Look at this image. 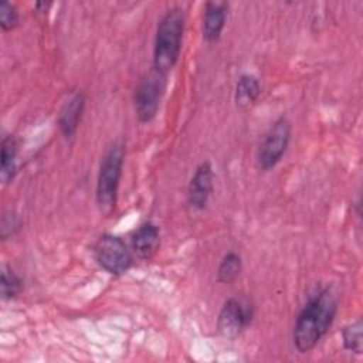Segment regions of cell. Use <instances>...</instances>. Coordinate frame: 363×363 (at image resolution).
<instances>
[{
	"label": "cell",
	"instance_id": "6da1fadb",
	"mask_svg": "<svg viewBox=\"0 0 363 363\" xmlns=\"http://www.w3.org/2000/svg\"><path fill=\"white\" fill-rule=\"evenodd\" d=\"M337 301L329 288L316 292L301 309L294 325V345L298 352H311L335 320Z\"/></svg>",
	"mask_w": 363,
	"mask_h": 363
},
{
	"label": "cell",
	"instance_id": "7a4b0ae2",
	"mask_svg": "<svg viewBox=\"0 0 363 363\" xmlns=\"http://www.w3.org/2000/svg\"><path fill=\"white\" fill-rule=\"evenodd\" d=\"M186 16L182 7H172L160 18L153 45V68L167 75L176 65L184 33Z\"/></svg>",
	"mask_w": 363,
	"mask_h": 363
},
{
	"label": "cell",
	"instance_id": "3957f363",
	"mask_svg": "<svg viewBox=\"0 0 363 363\" xmlns=\"http://www.w3.org/2000/svg\"><path fill=\"white\" fill-rule=\"evenodd\" d=\"M125 147L121 140L113 142L104 153L96 179V206L102 216L113 213L118 200L119 180L122 174Z\"/></svg>",
	"mask_w": 363,
	"mask_h": 363
},
{
	"label": "cell",
	"instance_id": "277c9868",
	"mask_svg": "<svg viewBox=\"0 0 363 363\" xmlns=\"http://www.w3.org/2000/svg\"><path fill=\"white\" fill-rule=\"evenodd\" d=\"M167 75L152 68L138 84L135 91V112L139 122H150L160 106L166 89Z\"/></svg>",
	"mask_w": 363,
	"mask_h": 363
},
{
	"label": "cell",
	"instance_id": "5b68a950",
	"mask_svg": "<svg viewBox=\"0 0 363 363\" xmlns=\"http://www.w3.org/2000/svg\"><path fill=\"white\" fill-rule=\"evenodd\" d=\"M94 255L99 267L112 275L126 272L133 261L125 241L112 234H102L96 240L94 245Z\"/></svg>",
	"mask_w": 363,
	"mask_h": 363
},
{
	"label": "cell",
	"instance_id": "8992f818",
	"mask_svg": "<svg viewBox=\"0 0 363 363\" xmlns=\"http://www.w3.org/2000/svg\"><path fill=\"white\" fill-rule=\"evenodd\" d=\"M291 139V123L286 118L281 116L274 122V125L265 133L258 153L257 163L264 172L272 169L286 152Z\"/></svg>",
	"mask_w": 363,
	"mask_h": 363
},
{
	"label": "cell",
	"instance_id": "52a82bcc",
	"mask_svg": "<svg viewBox=\"0 0 363 363\" xmlns=\"http://www.w3.org/2000/svg\"><path fill=\"white\" fill-rule=\"evenodd\" d=\"M254 306L241 298H230L224 302L217 318V329L225 339H235L251 323Z\"/></svg>",
	"mask_w": 363,
	"mask_h": 363
},
{
	"label": "cell",
	"instance_id": "ba28073f",
	"mask_svg": "<svg viewBox=\"0 0 363 363\" xmlns=\"http://www.w3.org/2000/svg\"><path fill=\"white\" fill-rule=\"evenodd\" d=\"M214 173L210 162H203L197 166L187 187V201L190 207L203 210L213 191Z\"/></svg>",
	"mask_w": 363,
	"mask_h": 363
},
{
	"label": "cell",
	"instance_id": "9c48e42d",
	"mask_svg": "<svg viewBox=\"0 0 363 363\" xmlns=\"http://www.w3.org/2000/svg\"><path fill=\"white\" fill-rule=\"evenodd\" d=\"M160 245L159 227L150 221L140 224L132 234V248L140 259L149 261Z\"/></svg>",
	"mask_w": 363,
	"mask_h": 363
},
{
	"label": "cell",
	"instance_id": "30bf717a",
	"mask_svg": "<svg viewBox=\"0 0 363 363\" xmlns=\"http://www.w3.org/2000/svg\"><path fill=\"white\" fill-rule=\"evenodd\" d=\"M85 108V95L82 92L74 94L61 108L58 115V128L65 139H72L77 133L78 125Z\"/></svg>",
	"mask_w": 363,
	"mask_h": 363
},
{
	"label": "cell",
	"instance_id": "8fae6325",
	"mask_svg": "<svg viewBox=\"0 0 363 363\" xmlns=\"http://www.w3.org/2000/svg\"><path fill=\"white\" fill-rule=\"evenodd\" d=\"M227 17V3L207 1L203 16V37L207 43H214L220 38Z\"/></svg>",
	"mask_w": 363,
	"mask_h": 363
},
{
	"label": "cell",
	"instance_id": "7c38bea8",
	"mask_svg": "<svg viewBox=\"0 0 363 363\" xmlns=\"http://www.w3.org/2000/svg\"><path fill=\"white\" fill-rule=\"evenodd\" d=\"M17 142L14 136L6 135L1 139L0 152V179L3 184L10 183L17 172Z\"/></svg>",
	"mask_w": 363,
	"mask_h": 363
},
{
	"label": "cell",
	"instance_id": "4fadbf2b",
	"mask_svg": "<svg viewBox=\"0 0 363 363\" xmlns=\"http://www.w3.org/2000/svg\"><path fill=\"white\" fill-rule=\"evenodd\" d=\"M261 94V85L257 77L242 74L235 85V104L240 108L251 106Z\"/></svg>",
	"mask_w": 363,
	"mask_h": 363
},
{
	"label": "cell",
	"instance_id": "5bb4252c",
	"mask_svg": "<svg viewBox=\"0 0 363 363\" xmlns=\"http://www.w3.org/2000/svg\"><path fill=\"white\" fill-rule=\"evenodd\" d=\"M241 268H242L241 257L234 251L227 252L221 258L220 265L217 268V281L221 282V284L234 282L238 278V275L241 272Z\"/></svg>",
	"mask_w": 363,
	"mask_h": 363
},
{
	"label": "cell",
	"instance_id": "9a60e30c",
	"mask_svg": "<svg viewBox=\"0 0 363 363\" xmlns=\"http://www.w3.org/2000/svg\"><path fill=\"white\" fill-rule=\"evenodd\" d=\"M362 320L357 319L354 323H350L343 328L342 330V339L343 346L352 353L362 354L363 350V335H362Z\"/></svg>",
	"mask_w": 363,
	"mask_h": 363
},
{
	"label": "cell",
	"instance_id": "2e32d148",
	"mask_svg": "<svg viewBox=\"0 0 363 363\" xmlns=\"http://www.w3.org/2000/svg\"><path fill=\"white\" fill-rule=\"evenodd\" d=\"M23 291V281L21 278L7 265L1 269V295L3 299H13Z\"/></svg>",
	"mask_w": 363,
	"mask_h": 363
},
{
	"label": "cell",
	"instance_id": "e0dca14e",
	"mask_svg": "<svg viewBox=\"0 0 363 363\" xmlns=\"http://www.w3.org/2000/svg\"><path fill=\"white\" fill-rule=\"evenodd\" d=\"M18 24V11L10 1H1L0 4V26L4 31L16 28Z\"/></svg>",
	"mask_w": 363,
	"mask_h": 363
}]
</instances>
